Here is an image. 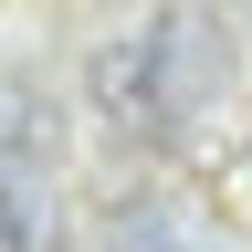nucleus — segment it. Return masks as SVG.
Masks as SVG:
<instances>
[{"mask_svg": "<svg viewBox=\"0 0 252 252\" xmlns=\"http://www.w3.org/2000/svg\"><path fill=\"white\" fill-rule=\"evenodd\" d=\"M84 94H94V116H105L116 137H158V126L189 105V94H179V74H168V42H158V21H147V32H116V42H94Z\"/></svg>", "mask_w": 252, "mask_h": 252, "instance_id": "nucleus-1", "label": "nucleus"}, {"mask_svg": "<svg viewBox=\"0 0 252 252\" xmlns=\"http://www.w3.org/2000/svg\"><path fill=\"white\" fill-rule=\"evenodd\" d=\"M0 252H53V210L21 168H0Z\"/></svg>", "mask_w": 252, "mask_h": 252, "instance_id": "nucleus-2", "label": "nucleus"}, {"mask_svg": "<svg viewBox=\"0 0 252 252\" xmlns=\"http://www.w3.org/2000/svg\"><path fill=\"white\" fill-rule=\"evenodd\" d=\"M105 252H200V231H189L168 200H137V210L105 231Z\"/></svg>", "mask_w": 252, "mask_h": 252, "instance_id": "nucleus-3", "label": "nucleus"}, {"mask_svg": "<svg viewBox=\"0 0 252 252\" xmlns=\"http://www.w3.org/2000/svg\"><path fill=\"white\" fill-rule=\"evenodd\" d=\"M32 158H42V94L0 74V168H21V179H32Z\"/></svg>", "mask_w": 252, "mask_h": 252, "instance_id": "nucleus-4", "label": "nucleus"}]
</instances>
